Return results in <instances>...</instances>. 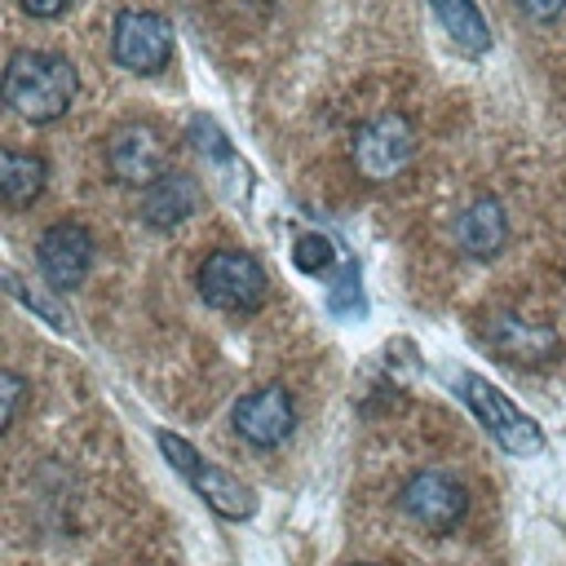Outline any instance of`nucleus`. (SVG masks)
Masks as SVG:
<instances>
[{
  "instance_id": "obj_20",
  "label": "nucleus",
  "mask_w": 566,
  "mask_h": 566,
  "mask_svg": "<svg viewBox=\"0 0 566 566\" xmlns=\"http://www.w3.org/2000/svg\"><path fill=\"white\" fill-rule=\"evenodd\" d=\"M22 394H27V380H22L18 371H0V398H4V411H0V420H4V429L18 420Z\"/></svg>"
},
{
  "instance_id": "obj_18",
  "label": "nucleus",
  "mask_w": 566,
  "mask_h": 566,
  "mask_svg": "<svg viewBox=\"0 0 566 566\" xmlns=\"http://www.w3.org/2000/svg\"><path fill=\"white\" fill-rule=\"evenodd\" d=\"M345 301H354V305H358V314H363V292H358V265H345V270H340V283H336V287H332V296H327L332 314L349 318V305H345Z\"/></svg>"
},
{
  "instance_id": "obj_19",
  "label": "nucleus",
  "mask_w": 566,
  "mask_h": 566,
  "mask_svg": "<svg viewBox=\"0 0 566 566\" xmlns=\"http://www.w3.org/2000/svg\"><path fill=\"white\" fill-rule=\"evenodd\" d=\"M4 287H9V292H13V296H18L22 305H27V310H35V314H44V318H49L53 327H62V314H57V305H49L44 296H35V292H27V287H22V279H18L13 270H4Z\"/></svg>"
},
{
  "instance_id": "obj_4",
  "label": "nucleus",
  "mask_w": 566,
  "mask_h": 566,
  "mask_svg": "<svg viewBox=\"0 0 566 566\" xmlns=\"http://www.w3.org/2000/svg\"><path fill=\"white\" fill-rule=\"evenodd\" d=\"M455 394L464 398V407L478 416V424L509 451V455H539L544 451V429L513 407L500 389H491V380H482L478 371H460L455 376Z\"/></svg>"
},
{
  "instance_id": "obj_8",
  "label": "nucleus",
  "mask_w": 566,
  "mask_h": 566,
  "mask_svg": "<svg viewBox=\"0 0 566 566\" xmlns=\"http://www.w3.org/2000/svg\"><path fill=\"white\" fill-rule=\"evenodd\" d=\"M106 168L115 181L146 190L168 172V142L146 119H124L106 133Z\"/></svg>"
},
{
  "instance_id": "obj_15",
  "label": "nucleus",
  "mask_w": 566,
  "mask_h": 566,
  "mask_svg": "<svg viewBox=\"0 0 566 566\" xmlns=\"http://www.w3.org/2000/svg\"><path fill=\"white\" fill-rule=\"evenodd\" d=\"M429 9L464 53L491 49V27H486V13L478 9V0H429Z\"/></svg>"
},
{
  "instance_id": "obj_16",
  "label": "nucleus",
  "mask_w": 566,
  "mask_h": 566,
  "mask_svg": "<svg viewBox=\"0 0 566 566\" xmlns=\"http://www.w3.org/2000/svg\"><path fill=\"white\" fill-rule=\"evenodd\" d=\"M190 146H195L203 159H230V142H226V133H221L208 115H195V119H190Z\"/></svg>"
},
{
  "instance_id": "obj_12",
  "label": "nucleus",
  "mask_w": 566,
  "mask_h": 566,
  "mask_svg": "<svg viewBox=\"0 0 566 566\" xmlns=\"http://www.w3.org/2000/svg\"><path fill=\"white\" fill-rule=\"evenodd\" d=\"M455 243L473 261H491L509 243V212L495 195H478L460 217H455Z\"/></svg>"
},
{
  "instance_id": "obj_17",
  "label": "nucleus",
  "mask_w": 566,
  "mask_h": 566,
  "mask_svg": "<svg viewBox=\"0 0 566 566\" xmlns=\"http://www.w3.org/2000/svg\"><path fill=\"white\" fill-rule=\"evenodd\" d=\"M332 243L323 239V234H301L296 239V248H292V261L305 270V274H327V265H332Z\"/></svg>"
},
{
  "instance_id": "obj_11",
  "label": "nucleus",
  "mask_w": 566,
  "mask_h": 566,
  "mask_svg": "<svg viewBox=\"0 0 566 566\" xmlns=\"http://www.w3.org/2000/svg\"><path fill=\"white\" fill-rule=\"evenodd\" d=\"M482 336L513 367H544V363H553L562 354V336L548 323L526 318V314H513V310H495L486 318Z\"/></svg>"
},
{
  "instance_id": "obj_21",
  "label": "nucleus",
  "mask_w": 566,
  "mask_h": 566,
  "mask_svg": "<svg viewBox=\"0 0 566 566\" xmlns=\"http://www.w3.org/2000/svg\"><path fill=\"white\" fill-rule=\"evenodd\" d=\"M517 9L531 18V22H553L566 13V0H517Z\"/></svg>"
},
{
  "instance_id": "obj_10",
  "label": "nucleus",
  "mask_w": 566,
  "mask_h": 566,
  "mask_svg": "<svg viewBox=\"0 0 566 566\" xmlns=\"http://www.w3.org/2000/svg\"><path fill=\"white\" fill-rule=\"evenodd\" d=\"M93 234L80 221H53L35 239V265L53 292H75L93 270Z\"/></svg>"
},
{
  "instance_id": "obj_22",
  "label": "nucleus",
  "mask_w": 566,
  "mask_h": 566,
  "mask_svg": "<svg viewBox=\"0 0 566 566\" xmlns=\"http://www.w3.org/2000/svg\"><path fill=\"white\" fill-rule=\"evenodd\" d=\"M18 4H22L31 18H57V13H62L71 0H18Z\"/></svg>"
},
{
  "instance_id": "obj_5",
  "label": "nucleus",
  "mask_w": 566,
  "mask_h": 566,
  "mask_svg": "<svg viewBox=\"0 0 566 566\" xmlns=\"http://www.w3.org/2000/svg\"><path fill=\"white\" fill-rule=\"evenodd\" d=\"M398 513L429 535H451L469 513V491L447 469H416L398 486Z\"/></svg>"
},
{
  "instance_id": "obj_6",
  "label": "nucleus",
  "mask_w": 566,
  "mask_h": 566,
  "mask_svg": "<svg viewBox=\"0 0 566 566\" xmlns=\"http://www.w3.org/2000/svg\"><path fill=\"white\" fill-rule=\"evenodd\" d=\"M349 155H354V168H358L363 181H371V186L394 181L416 155V128H411L407 115L380 111V115H371L367 124L354 128Z\"/></svg>"
},
{
  "instance_id": "obj_2",
  "label": "nucleus",
  "mask_w": 566,
  "mask_h": 566,
  "mask_svg": "<svg viewBox=\"0 0 566 566\" xmlns=\"http://www.w3.org/2000/svg\"><path fill=\"white\" fill-rule=\"evenodd\" d=\"M155 442H159L164 460L195 486V495H199L217 517H226V522H248V517L256 513V491H252L248 482H239L230 469L203 460L186 438H177L172 429H159Z\"/></svg>"
},
{
  "instance_id": "obj_7",
  "label": "nucleus",
  "mask_w": 566,
  "mask_h": 566,
  "mask_svg": "<svg viewBox=\"0 0 566 566\" xmlns=\"http://www.w3.org/2000/svg\"><path fill=\"white\" fill-rule=\"evenodd\" d=\"M111 53L133 75H159L172 62V27L155 9H119L111 27Z\"/></svg>"
},
{
  "instance_id": "obj_1",
  "label": "nucleus",
  "mask_w": 566,
  "mask_h": 566,
  "mask_svg": "<svg viewBox=\"0 0 566 566\" xmlns=\"http://www.w3.org/2000/svg\"><path fill=\"white\" fill-rule=\"evenodd\" d=\"M80 93L75 62L49 49H18L4 62V106L27 124H53Z\"/></svg>"
},
{
  "instance_id": "obj_14",
  "label": "nucleus",
  "mask_w": 566,
  "mask_h": 566,
  "mask_svg": "<svg viewBox=\"0 0 566 566\" xmlns=\"http://www.w3.org/2000/svg\"><path fill=\"white\" fill-rule=\"evenodd\" d=\"M44 181H49V164L40 155H27V150L0 155V190L9 208H31L44 195Z\"/></svg>"
},
{
  "instance_id": "obj_3",
  "label": "nucleus",
  "mask_w": 566,
  "mask_h": 566,
  "mask_svg": "<svg viewBox=\"0 0 566 566\" xmlns=\"http://www.w3.org/2000/svg\"><path fill=\"white\" fill-rule=\"evenodd\" d=\"M195 283H199L203 305H212L221 314H252V310L265 305V292H270V279H265L261 261L243 248L208 252L195 270Z\"/></svg>"
},
{
  "instance_id": "obj_23",
  "label": "nucleus",
  "mask_w": 566,
  "mask_h": 566,
  "mask_svg": "<svg viewBox=\"0 0 566 566\" xmlns=\"http://www.w3.org/2000/svg\"><path fill=\"white\" fill-rule=\"evenodd\" d=\"M354 566H376V562H354Z\"/></svg>"
},
{
  "instance_id": "obj_13",
  "label": "nucleus",
  "mask_w": 566,
  "mask_h": 566,
  "mask_svg": "<svg viewBox=\"0 0 566 566\" xmlns=\"http://www.w3.org/2000/svg\"><path fill=\"white\" fill-rule=\"evenodd\" d=\"M190 212H199V181L190 172L168 168L159 181L142 190V221L150 230H177Z\"/></svg>"
},
{
  "instance_id": "obj_9",
  "label": "nucleus",
  "mask_w": 566,
  "mask_h": 566,
  "mask_svg": "<svg viewBox=\"0 0 566 566\" xmlns=\"http://www.w3.org/2000/svg\"><path fill=\"white\" fill-rule=\"evenodd\" d=\"M230 424H234V433H239L248 447H256V451H274V447L287 442L292 429H296V402H292V389L279 385V380L248 389V394L230 407Z\"/></svg>"
}]
</instances>
